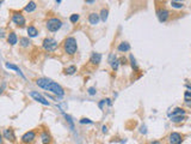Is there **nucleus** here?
I'll return each mask as SVG.
<instances>
[{
	"label": "nucleus",
	"instance_id": "obj_32",
	"mask_svg": "<svg viewBox=\"0 0 191 144\" xmlns=\"http://www.w3.org/2000/svg\"><path fill=\"white\" fill-rule=\"evenodd\" d=\"M5 88H6V83H5V82H2V83H1V85H0V94H2V93H4Z\"/></svg>",
	"mask_w": 191,
	"mask_h": 144
},
{
	"label": "nucleus",
	"instance_id": "obj_6",
	"mask_svg": "<svg viewBox=\"0 0 191 144\" xmlns=\"http://www.w3.org/2000/svg\"><path fill=\"white\" fill-rule=\"evenodd\" d=\"M35 138H36V132L31 130V131H28V132H25V133L22 136L20 141H22V143H23V144H30V143H32V142L35 141Z\"/></svg>",
	"mask_w": 191,
	"mask_h": 144
},
{
	"label": "nucleus",
	"instance_id": "obj_4",
	"mask_svg": "<svg viewBox=\"0 0 191 144\" xmlns=\"http://www.w3.org/2000/svg\"><path fill=\"white\" fill-rule=\"evenodd\" d=\"M42 47H43V49L47 51V52H55V51L58 49V47H59V43H58V41H56L55 38H53V37H47V38L43 40Z\"/></svg>",
	"mask_w": 191,
	"mask_h": 144
},
{
	"label": "nucleus",
	"instance_id": "obj_13",
	"mask_svg": "<svg viewBox=\"0 0 191 144\" xmlns=\"http://www.w3.org/2000/svg\"><path fill=\"white\" fill-rule=\"evenodd\" d=\"M102 61V54L100 53H92L91 54V58H90V63L92 65H99Z\"/></svg>",
	"mask_w": 191,
	"mask_h": 144
},
{
	"label": "nucleus",
	"instance_id": "obj_41",
	"mask_svg": "<svg viewBox=\"0 0 191 144\" xmlns=\"http://www.w3.org/2000/svg\"><path fill=\"white\" fill-rule=\"evenodd\" d=\"M0 5H1V0H0Z\"/></svg>",
	"mask_w": 191,
	"mask_h": 144
},
{
	"label": "nucleus",
	"instance_id": "obj_3",
	"mask_svg": "<svg viewBox=\"0 0 191 144\" xmlns=\"http://www.w3.org/2000/svg\"><path fill=\"white\" fill-rule=\"evenodd\" d=\"M45 27L50 33H56L62 28V22H61V19H59L56 17H53V18H49L47 21Z\"/></svg>",
	"mask_w": 191,
	"mask_h": 144
},
{
	"label": "nucleus",
	"instance_id": "obj_8",
	"mask_svg": "<svg viewBox=\"0 0 191 144\" xmlns=\"http://www.w3.org/2000/svg\"><path fill=\"white\" fill-rule=\"evenodd\" d=\"M157 16H158V19H159L161 23H165L170 18V11L166 10V8H159L157 11Z\"/></svg>",
	"mask_w": 191,
	"mask_h": 144
},
{
	"label": "nucleus",
	"instance_id": "obj_25",
	"mask_svg": "<svg viewBox=\"0 0 191 144\" xmlns=\"http://www.w3.org/2000/svg\"><path fill=\"white\" fill-rule=\"evenodd\" d=\"M183 120H185V115H179V116H171V121H172V123H182Z\"/></svg>",
	"mask_w": 191,
	"mask_h": 144
},
{
	"label": "nucleus",
	"instance_id": "obj_10",
	"mask_svg": "<svg viewBox=\"0 0 191 144\" xmlns=\"http://www.w3.org/2000/svg\"><path fill=\"white\" fill-rule=\"evenodd\" d=\"M4 137H5V139H7L10 142H16V135H14V131L12 129L4 130Z\"/></svg>",
	"mask_w": 191,
	"mask_h": 144
},
{
	"label": "nucleus",
	"instance_id": "obj_1",
	"mask_svg": "<svg viewBox=\"0 0 191 144\" xmlns=\"http://www.w3.org/2000/svg\"><path fill=\"white\" fill-rule=\"evenodd\" d=\"M64 49L68 55H74L78 51V43L74 37H67L64 41Z\"/></svg>",
	"mask_w": 191,
	"mask_h": 144
},
{
	"label": "nucleus",
	"instance_id": "obj_35",
	"mask_svg": "<svg viewBox=\"0 0 191 144\" xmlns=\"http://www.w3.org/2000/svg\"><path fill=\"white\" fill-rule=\"evenodd\" d=\"M140 132H141V133H145V135H146V133H147V130H146V126H141V131H140Z\"/></svg>",
	"mask_w": 191,
	"mask_h": 144
},
{
	"label": "nucleus",
	"instance_id": "obj_16",
	"mask_svg": "<svg viewBox=\"0 0 191 144\" xmlns=\"http://www.w3.org/2000/svg\"><path fill=\"white\" fill-rule=\"evenodd\" d=\"M5 66H6V69H10V70H14V71L17 72L18 74H20L22 76V78H24L25 79V76L23 74V72H22V70L18 67V66H16L14 64H10V63H6L5 64Z\"/></svg>",
	"mask_w": 191,
	"mask_h": 144
},
{
	"label": "nucleus",
	"instance_id": "obj_7",
	"mask_svg": "<svg viewBox=\"0 0 191 144\" xmlns=\"http://www.w3.org/2000/svg\"><path fill=\"white\" fill-rule=\"evenodd\" d=\"M30 96H31L35 101H37V102H39V103H42V105H44V106H49V105H50V102L47 101V99H45L43 95H41L39 93H37V91H31V93H30Z\"/></svg>",
	"mask_w": 191,
	"mask_h": 144
},
{
	"label": "nucleus",
	"instance_id": "obj_5",
	"mask_svg": "<svg viewBox=\"0 0 191 144\" xmlns=\"http://www.w3.org/2000/svg\"><path fill=\"white\" fill-rule=\"evenodd\" d=\"M12 22L18 25V27H24L25 25V18L20 12H13L12 15Z\"/></svg>",
	"mask_w": 191,
	"mask_h": 144
},
{
	"label": "nucleus",
	"instance_id": "obj_23",
	"mask_svg": "<svg viewBox=\"0 0 191 144\" xmlns=\"http://www.w3.org/2000/svg\"><path fill=\"white\" fill-rule=\"evenodd\" d=\"M100 21H103V22H106V19H108V16H109V11H108V8H103L102 11H100Z\"/></svg>",
	"mask_w": 191,
	"mask_h": 144
},
{
	"label": "nucleus",
	"instance_id": "obj_22",
	"mask_svg": "<svg viewBox=\"0 0 191 144\" xmlns=\"http://www.w3.org/2000/svg\"><path fill=\"white\" fill-rule=\"evenodd\" d=\"M36 7H37V6H36V2H35V1H30V2L24 7V10H25L27 12H33V11L36 10Z\"/></svg>",
	"mask_w": 191,
	"mask_h": 144
},
{
	"label": "nucleus",
	"instance_id": "obj_26",
	"mask_svg": "<svg viewBox=\"0 0 191 144\" xmlns=\"http://www.w3.org/2000/svg\"><path fill=\"white\" fill-rule=\"evenodd\" d=\"M75 72H77V67H75L74 65H72V66H69V67H67V69L64 70V73H66V74H69V76H70V74H74Z\"/></svg>",
	"mask_w": 191,
	"mask_h": 144
},
{
	"label": "nucleus",
	"instance_id": "obj_19",
	"mask_svg": "<svg viewBox=\"0 0 191 144\" xmlns=\"http://www.w3.org/2000/svg\"><path fill=\"white\" fill-rule=\"evenodd\" d=\"M184 1L183 0H172L171 1V6L173 7V8H182L184 5Z\"/></svg>",
	"mask_w": 191,
	"mask_h": 144
},
{
	"label": "nucleus",
	"instance_id": "obj_34",
	"mask_svg": "<svg viewBox=\"0 0 191 144\" xmlns=\"http://www.w3.org/2000/svg\"><path fill=\"white\" fill-rule=\"evenodd\" d=\"M104 103H106V100H102V101L99 102V108H100V109H103V106H104Z\"/></svg>",
	"mask_w": 191,
	"mask_h": 144
},
{
	"label": "nucleus",
	"instance_id": "obj_14",
	"mask_svg": "<svg viewBox=\"0 0 191 144\" xmlns=\"http://www.w3.org/2000/svg\"><path fill=\"white\" fill-rule=\"evenodd\" d=\"M17 42H18V37L16 35V33L11 31L7 36V43H10L11 46H14V44H17Z\"/></svg>",
	"mask_w": 191,
	"mask_h": 144
},
{
	"label": "nucleus",
	"instance_id": "obj_12",
	"mask_svg": "<svg viewBox=\"0 0 191 144\" xmlns=\"http://www.w3.org/2000/svg\"><path fill=\"white\" fill-rule=\"evenodd\" d=\"M99 21H100V16L98 13L92 12V13L89 15V22H90L91 25H97L99 23Z\"/></svg>",
	"mask_w": 191,
	"mask_h": 144
},
{
	"label": "nucleus",
	"instance_id": "obj_36",
	"mask_svg": "<svg viewBox=\"0 0 191 144\" xmlns=\"http://www.w3.org/2000/svg\"><path fill=\"white\" fill-rule=\"evenodd\" d=\"M102 131H103V133H108V126L104 125V126L102 127Z\"/></svg>",
	"mask_w": 191,
	"mask_h": 144
},
{
	"label": "nucleus",
	"instance_id": "obj_33",
	"mask_svg": "<svg viewBox=\"0 0 191 144\" xmlns=\"http://www.w3.org/2000/svg\"><path fill=\"white\" fill-rule=\"evenodd\" d=\"M5 29H2V28H0V38H4L5 37Z\"/></svg>",
	"mask_w": 191,
	"mask_h": 144
},
{
	"label": "nucleus",
	"instance_id": "obj_29",
	"mask_svg": "<svg viewBox=\"0 0 191 144\" xmlns=\"http://www.w3.org/2000/svg\"><path fill=\"white\" fill-rule=\"evenodd\" d=\"M184 100H185V102L191 101V91H185V94H184Z\"/></svg>",
	"mask_w": 191,
	"mask_h": 144
},
{
	"label": "nucleus",
	"instance_id": "obj_2",
	"mask_svg": "<svg viewBox=\"0 0 191 144\" xmlns=\"http://www.w3.org/2000/svg\"><path fill=\"white\" fill-rule=\"evenodd\" d=\"M44 90H48V91H50V93L55 94V95H56V96H59V97H62V96H64V88H62L60 84H58V83L53 82L52 79L49 80V83H48V85L45 87V89H44Z\"/></svg>",
	"mask_w": 191,
	"mask_h": 144
},
{
	"label": "nucleus",
	"instance_id": "obj_17",
	"mask_svg": "<svg viewBox=\"0 0 191 144\" xmlns=\"http://www.w3.org/2000/svg\"><path fill=\"white\" fill-rule=\"evenodd\" d=\"M41 139H42V143L43 144H50L52 143V136H50L47 131L42 132V135H41Z\"/></svg>",
	"mask_w": 191,
	"mask_h": 144
},
{
	"label": "nucleus",
	"instance_id": "obj_38",
	"mask_svg": "<svg viewBox=\"0 0 191 144\" xmlns=\"http://www.w3.org/2000/svg\"><path fill=\"white\" fill-rule=\"evenodd\" d=\"M86 2H89V4H93V2H95V0H86Z\"/></svg>",
	"mask_w": 191,
	"mask_h": 144
},
{
	"label": "nucleus",
	"instance_id": "obj_37",
	"mask_svg": "<svg viewBox=\"0 0 191 144\" xmlns=\"http://www.w3.org/2000/svg\"><path fill=\"white\" fill-rule=\"evenodd\" d=\"M151 144H161V142H160V141H153Z\"/></svg>",
	"mask_w": 191,
	"mask_h": 144
},
{
	"label": "nucleus",
	"instance_id": "obj_28",
	"mask_svg": "<svg viewBox=\"0 0 191 144\" xmlns=\"http://www.w3.org/2000/svg\"><path fill=\"white\" fill-rule=\"evenodd\" d=\"M64 118H66V120L68 121V124H69V126H70V129L73 130V129H74V125H73V121H72V118H70L69 115H67V114H64Z\"/></svg>",
	"mask_w": 191,
	"mask_h": 144
},
{
	"label": "nucleus",
	"instance_id": "obj_20",
	"mask_svg": "<svg viewBox=\"0 0 191 144\" xmlns=\"http://www.w3.org/2000/svg\"><path fill=\"white\" fill-rule=\"evenodd\" d=\"M28 35H29V37H36V36L38 35V30L33 25H30L28 28Z\"/></svg>",
	"mask_w": 191,
	"mask_h": 144
},
{
	"label": "nucleus",
	"instance_id": "obj_40",
	"mask_svg": "<svg viewBox=\"0 0 191 144\" xmlns=\"http://www.w3.org/2000/svg\"><path fill=\"white\" fill-rule=\"evenodd\" d=\"M55 1H56V2H58V4H60V2H61V1H62V0H55Z\"/></svg>",
	"mask_w": 191,
	"mask_h": 144
},
{
	"label": "nucleus",
	"instance_id": "obj_11",
	"mask_svg": "<svg viewBox=\"0 0 191 144\" xmlns=\"http://www.w3.org/2000/svg\"><path fill=\"white\" fill-rule=\"evenodd\" d=\"M109 63H110V65H111V67H112V70H114V71H117V70H118V66H120V60L116 58V55L111 54V55L109 57Z\"/></svg>",
	"mask_w": 191,
	"mask_h": 144
},
{
	"label": "nucleus",
	"instance_id": "obj_24",
	"mask_svg": "<svg viewBox=\"0 0 191 144\" xmlns=\"http://www.w3.org/2000/svg\"><path fill=\"white\" fill-rule=\"evenodd\" d=\"M129 60H130V64H131V67L135 70V71H137L139 70V66H137V63H136V59L134 58V55L133 54H130L129 55Z\"/></svg>",
	"mask_w": 191,
	"mask_h": 144
},
{
	"label": "nucleus",
	"instance_id": "obj_30",
	"mask_svg": "<svg viewBox=\"0 0 191 144\" xmlns=\"http://www.w3.org/2000/svg\"><path fill=\"white\" fill-rule=\"evenodd\" d=\"M80 124H93V121L92 120H90V119H87V118H83V119H80V121H79Z\"/></svg>",
	"mask_w": 191,
	"mask_h": 144
},
{
	"label": "nucleus",
	"instance_id": "obj_15",
	"mask_svg": "<svg viewBox=\"0 0 191 144\" xmlns=\"http://www.w3.org/2000/svg\"><path fill=\"white\" fill-rule=\"evenodd\" d=\"M130 44L128 43V42H121L120 44H118V47H117V49H118V52H121V53H126V52H129L130 51Z\"/></svg>",
	"mask_w": 191,
	"mask_h": 144
},
{
	"label": "nucleus",
	"instance_id": "obj_18",
	"mask_svg": "<svg viewBox=\"0 0 191 144\" xmlns=\"http://www.w3.org/2000/svg\"><path fill=\"white\" fill-rule=\"evenodd\" d=\"M179 115H185V110L183 109V108H176V109H173L172 110V113H170L168 114V116L171 118V116H179Z\"/></svg>",
	"mask_w": 191,
	"mask_h": 144
},
{
	"label": "nucleus",
	"instance_id": "obj_21",
	"mask_svg": "<svg viewBox=\"0 0 191 144\" xmlns=\"http://www.w3.org/2000/svg\"><path fill=\"white\" fill-rule=\"evenodd\" d=\"M19 43H20V46L23 47V48H27V47H29L30 46V40L28 38V37H20L19 38Z\"/></svg>",
	"mask_w": 191,
	"mask_h": 144
},
{
	"label": "nucleus",
	"instance_id": "obj_39",
	"mask_svg": "<svg viewBox=\"0 0 191 144\" xmlns=\"http://www.w3.org/2000/svg\"><path fill=\"white\" fill-rule=\"evenodd\" d=\"M2 143V136H1V135H0V144Z\"/></svg>",
	"mask_w": 191,
	"mask_h": 144
},
{
	"label": "nucleus",
	"instance_id": "obj_27",
	"mask_svg": "<svg viewBox=\"0 0 191 144\" xmlns=\"http://www.w3.org/2000/svg\"><path fill=\"white\" fill-rule=\"evenodd\" d=\"M69 21H70V23L75 24V23L79 21V15H78V13H73V15H70V17H69Z\"/></svg>",
	"mask_w": 191,
	"mask_h": 144
},
{
	"label": "nucleus",
	"instance_id": "obj_9",
	"mask_svg": "<svg viewBox=\"0 0 191 144\" xmlns=\"http://www.w3.org/2000/svg\"><path fill=\"white\" fill-rule=\"evenodd\" d=\"M183 142V136L178 132H172L168 136V143L170 144H182Z\"/></svg>",
	"mask_w": 191,
	"mask_h": 144
},
{
	"label": "nucleus",
	"instance_id": "obj_31",
	"mask_svg": "<svg viewBox=\"0 0 191 144\" xmlns=\"http://www.w3.org/2000/svg\"><path fill=\"white\" fill-rule=\"evenodd\" d=\"M87 93H89V95L93 96V95H96L97 90H96V88H93V87H91V88H89V89H87Z\"/></svg>",
	"mask_w": 191,
	"mask_h": 144
}]
</instances>
